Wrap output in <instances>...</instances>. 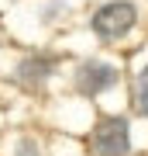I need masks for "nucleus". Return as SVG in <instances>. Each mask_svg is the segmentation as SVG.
<instances>
[{
  "instance_id": "obj_1",
  "label": "nucleus",
  "mask_w": 148,
  "mask_h": 156,
  "mask_svg": "<svg viewBox=\"0 0 148 156\" xmlns=\"http://www.w3.org/2000/svg\"><path fill=\"white\" fill-rule=\"evenodd\" d=\"M90 142H93V153L97 156H124L127 146H131L127 122H124V118H100Z\"/></svg>"
},
{
  "instance_id": "obj_2",
  "label": "nucleus",
  "mask_w": 148,
  "mask_h": 156,
  "mask_svg": "<svg viewBox=\"0 0 148 156\" xmlns=\"http://www.w3.org/2000/svg\"><path fill=\"white\" fill-rule=\"evenodd\" d=\"M134 7L124 4V0H117V4H107L100 7L97 17H93V31L100 35V38H121V35H127L134 28Z\"/></svg>"
},
{
  "instance_id": "obj_3",
  "label": "nucleus",
  "mask_w": 148,
  "mask_h": 156,
  "mask_svg": "<svg viewBox=\"0 0 148 156\" xmlns=\"http://www.w3.org/2000/svg\"><path fill=\"white\" fill-rule=\"evenodd\" d=\"M76 83H79L83 94H100V90H107V87L117 83V69L107 66V62H86V66L79 69Z\"/></svg>"
},
{
  "instance_id": "obj_4",
  "label": "nucleus",
  "mask_w": 148,
  "mask_h": 156,
  "mask_svg": "<svg viewBox=\"0 0 148 156\" xmlns=\"http://www.w3.org/2000/svg\"><path fill=\"white\" fill-rule=\"evenodd\" d=\"M134 94H138V104H141V111L148 115V66L138 73V80H134Z\"/></svg>"
}]
</instances>
